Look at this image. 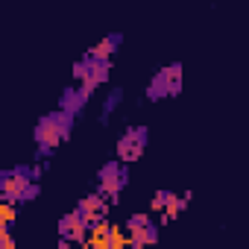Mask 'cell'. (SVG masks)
Masks as SVG:
<instances>
[{
	"label": "cell",
	"mask_w": 249,
	"mask_h": 249,
	"mask_svg": "<svg viewBox=\"0 0 249 249\" xmlns=\"http://www.w3.org/2000/svg\"><path fill=\"white\" fill-rule=\"evenodd\" d=\"M50 126L56 129V135L62 138V141H68L71 138V132H73V123H76V117L71 114V111H65V108H53V111H47V114H41Z\"/></svg>",
	"instance_id": "277c9868"
},
{
	"label": "cell",
	"mask_w": 249,
	"mask_h": 249,
	"mask_svg": "<svg viewBox=\"0 0 249 249\" xmlns=\"http://www.w3.org/2000/svg\"><path fill=\"white\" fill-rule=\"evenodd\" d=\"M144 150H147V147H141V144L132 138V132H129V129L117 138V159H120V161H126V164L138 161V159L144 156Z\"/></svg>",
	"instance_id": "5b68a950"
},
{
	"label": "cell",
	"mask_w": 249,
	"mask_h": 249,
	"mask_svg": "<svg viewBox=\"0 0 249 249\" xmlns=\"http://www.w3.org/2000/svg\"><path fill=\"white\" fill-rule=\"evenodd\" d=\"M167 76H170V97H179L182 94V62H173L167 65Z\"/></svg>",
	"instance_id": "52a82bcc"
},
{
	"label": "cell",
	"mask_w": 249,
	"mask_h": 249,
	"mask_svg": "<svg viewBox=\"0 0 249 249\" xmlns=\"http://www.w3.org/2000/svg\"><path fill=\"white\" fill-rule=\"evenodd\" d=\"M176 196H179V194H173V191H167V188L156 191V194H153V211H167V208L176 202Z\"/></svg>",
	"instance_id": "ba28073f"
},
{
	"label": "cell",
	"mask_w": 249,
	"mask_h": 249,
	"mask_svg": "<svg viewBox=\"0 0 249 249\" xmlns=\"http://www.w3.org/2000/svg\"><path fill=\"white\" fill-rule=\"evenodd\" d=\"M170 97V76H167V65L164 68H159L153 76H150V82H147V88H144V100L147 103H161V100H167Z\"/></svg>",
	"instance_id": "3957f363"
},
{
	"label": "cell",
	"mask_w": 249,
	"mask_h": 249,
	"mask_svg": "<svg viewBox=\"0 0 249 249\" xmlns=\"http://www.w3.org/2000/svg\"><path fill=\"white\" fill-rule=\"evenodd\" d=\"M38 194H41V182H27V185H21V191H18V205H27V202H33V199H38Z\"/></svg>",
	"instance_id": "9c48e42d"
},
{
	"label": "cell",
	"mask_w": 249,
	"mask_h": 249,
	"mask_svg": "<svg viewBox=\"0 0 249 249\" xmlns=\"http://www.w3.org/2000/svg\"><path fill=\"white\" fill-rule=\"evenodd\" d=\"M150 220H153L150 214H129V217H126V223H123V226H126L129 231H144Z\"/></svg>",
	"instance_id": "30bf717a"
},
{
	"label": "cell",
	"mask_w": 249,
	"mask_h": 249,
	"mask_svg": "<svg viewBox=\"0 0 249 249\" xmlns=\"http://www.w3.org/2000/svg\"><path fill=\"white\" fill-rule=\"evenodd\" d=\"M161 223H147V229H144V237H147V246H153V243H159V237H161V229H159Z\"/></svg>",
	"instance_id": "8fae6325"
},
{
	"label": "cell",
	"mask_w": 249,
	"mask_h": 249,
	"mask_svg": "<svg viewBox=\"0 0 249 249\" xmlns=\"http://www.w3.org/2000/svg\"><path fill=\"white\" fill-rule=\"evenodd\" d=\"M94 179H97L100 185H106L108 191L120 194L123 188L129 185V164H126V161H120V159H108V161L97 170Z\"/></svg>",
	"instance_id": "6da1fadb"
},
{
	"label": "cell",
	"mask_w": 249,
	"mask_h": 249,
	"mask_svg": "<svg viewBox=\"0 0 249 249\" xmlns=\"http://www.w3.org/2000/svg\"><path fill=\"white\" fill-rule=\"evenodd\" d=\"M0 246H3V249H12V246H15L12 231H0Z\"/></svg>",
	"instance_id": "4fadbf2b"
},
{
	"label": "cell",
	"mask_w": 249,
	"mask_h": 249,
	"mask_svg": "<svg viewBox=\"0 0 249 249\" xmlns=\"http://www.w3.org/2000/svg\"><path fill=\"white\" fill-rule=\"evenodd\" d=\"M103 44H106L111 53H117V50L123 47V33H108V36L103 38Z\"/></svg>",
	"instance_id": "7c38bea8"
},
{
	"label": "cell",
	"mask_w": 249,
	"mask_h": 249,
	"mask_svg": "<svg viewBox=\"0 0 249 249\" xmlns=\"http://www.w3.org/2000/svg\"><path fill=\"white\" fill-rule=\"evenodd\" d=\"M123 97H126V91H123L120 85H114L108 94H106V100L100 103V123L103 126H108V120H111V114L120 108V103H123Z\"/></svg>",
	"instance_id": "8992f818"
},
{
	"label": "cell",
	"mask_w": 249,
	"mask_h": 249,
	"mask_svg": "<svg viewBox=\"0 0 249 249\" xmlns=\"http://www.w3.org/2000/svg\"><path fill=\"white\" fill-rule=\"evenodd\" d=\"M91 94H94V91H88V88H85V85H79V82L65 85V88H62V94H59V108H65V111H71L73 117H79V114L85 111V106H88Z\"/></svg>",
	"instance_id": "7a4b0ae2"
}]
</instances>
